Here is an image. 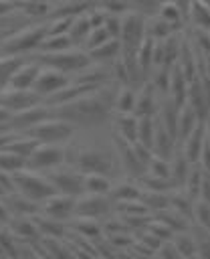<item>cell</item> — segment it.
<instances>
[{
  "label": "cell",
  "mask_w": 210,
  "mask_h": 259,
  "mask_svg": "<svg viewBox=\"0 0 210 259\" xmlns=\"http://www.w3.org/2000/svg\"><path fill=\"white\" fill-rule=\"evenodd\" d=\"M113 109V97H109L103 91H87L75 99H69L65 103H59L55 107H50V115L52 117H61L65 121H69L73 127L75 125H99L103 123L109 113Z\"/></svg>",
  "instance_id": "obj_1"
},
{
  "label": "cell",
  "mask_w": 210,
  "mask_h": 259,
  "mask_svg": "<svg viewBox=\"0 0 210 259\" xmlns=\"http://www.w3.org/2000/svg\"><path fill=\"white\" fill-rule=\"evenodd\" d=\"M12 180H14L16 192L34 202H42V200L50 198L52 194H57V190L48 182V178L44 174H38L32 168H22V170L12 172Z\"/></svg>",
  "instance_id": "obj_2"
},
{
  "label": "cell",
  "mask_w": 210,
  "mask_h": 259,
  "mask_svg": "<svg viewBox=\"0 0 210 259\" xmlns=\"http://www.w3.org/2000/svg\"><path fill=\"white\" fill-rule=\"evenodd\" d=\"M36 61L42 63L44 67L57 69L61 73H77L83 71L87 67H91V57L85 51H77V49H65V51H48V53H38Z\"/></svg>",
  "instance_id": "obj_3"
},
{
  "label": "cell",
  "mask_w": 210,
  "mask_h": 259,
  "mask_svg": "<svg viewBox=\"0 0 210 259\" xmlns=\"http://www.w3.org/2000/svg\"><path fill=\"white\" fill-rule=\"evenodd\" d=\"M28 136L38 144H61L73 136V125L61 117H44L28 130Z\"/></svg>",
  "instance_id": "obj_4"
},
{
  "label": "cell",
  "mask_w": 210,
  "mask_h": 259,
  "mask_svg": "<svg viewBox=\"0 0 210 259\" xmlns=\"http://www.w3.org/2000/svg\"><path fill=\"white\" fill-rule=\"evenodd\" d=\"M46 26L48 24H36V26H28L18 30L16 34H12L10 38H6L2 42V53L4 55H24L32 49H38L40 40L46 36Z\"/></svg>",
  "instance_id": "obj_5"
},
{
  "label": "cell",
  "mask_w": 210,
  "mask_h": 259,
  "mask_svg": "<svg viewBox=\"0 0 210 259\" xmlns=\"http://www.w3.org/2000/svg\"><path fill=\"white\" fill-rule=\"evenodd\" d=\"M143 18L139 14H125L121 16V28H119V42L125 57H135L141 40H143Z\"/></svg>",
  "instance_id": "obj_6"
},
{
  "label": "cell",
  "mask_w": 210,
  "mask_h": 259,
  "mask_svg": "<svg viewBox=\"0 0 210 259\" xmlns=\"http://www.w3.org/2000/svg\"><path fill=\"white\" fill-rule=\"evenodd\" d=\"M65 162V148L59 144H38L26 158V166L32 170H52Z\"/></svg>",
  "instance_id": "obj_7"
},
{
  "label": "cell",
  "mask_w": 210,
  "mask_h": 259,
  "mask_svg": "<svg viewBox=\"0 0 210 259\" xmlns=\"http://www.w3.org/2000/svg\"><path fill=\"white\" fill-rule=\"evenodd\" d=\"M113 200L107 194H91V192H83L79 196H75V210L73 217H89V219H97L103 217L111 210Z\"/></svg>",
  "instance_id": "obj_8"
},
{
  "label": "cell",
  "mask_w": 210,
  "mask_h": 259,
  "mask_svg": "<svg viewBox=\"0 0 210 259\" xmlns=\"http://www.w3.org/2000/svg\"><path fill=\"white\" fill-rule=\"evenodd\" d=\"M44 176L48 178V182L55 186V190L59 194H67V196H73V198L83 194V174L81 172L52 168Z\"/></svg>",
  "instance_id": "obj_9"
},
{
  "label": "cell",
  "mask_w": 210,
  "mask_h": 259,
  "mask_svg": "<svg viewBox=\"0 0 210 259\" xmlns=\"http://www.w3.org/2000/svg\"><path fill=\"white\" fill-rule=\"evenodd\" d=\"M67 83L69 81H67V75L65 73H61L57 69H50V67H40L38 73H36V79L32 83V91L40 99H44V97L52 95L55 91L63 89Z\"/></svg>",
  "instance_id": "obj_10"
},
{
  "label": "cell",
  "mask_w": 210,
  "mask_h": 259,
  "mask_svg": "<svg viewBox=\"0 0 210 259\" xmlns=\"http://www.w3.org/2000/svg\"><path fill=\"white\" fill-rule=\"evenodd\" d=\"M75 166L81 174H105V176H109L113 162L97 150H83L77 154Z\"/></svg>",
  "instance_id": "obj_11"
},
{
  "label": "cell",
  "mask_w": 210,
  "mask_h": 259,
  "mask_svg": "<svg viewBox=\"0 0 210 259\" xmlns=\"http://www.w3.org/2000/svg\"><path fill=\"white\" fill-rule=\"evenodd\" d=\"M38 99L40 97L32 89H12V87L0 89V105L10 113L22 111L30 105H36Z\"/></svg>",
  "instance_id": "obj_12"
},
{
  "label": "cell",
  "mask_w": 210,
  "mask_h": 259,
  "mask_svg": "<svg viewBox=\"0 0 210 259\" xmlns=\"http://www.w3.org/2000/svg\"><path fill=\"white\" fill-rule=\"evenodd\" d=\"M73 210H75V198L67 196V194H52L50 198L40 202V214H46L50 219L57 221H69L73 219Z\"/></svg>",
  "instance_id": "obj_13"
},
{
  "label": "cell",
  "mask_w": 210,
  "mask_h": 259,
  "mask_svg": "<svg viewBox=\"0 0 210 259\" xmlns=\"http://www.w3.org/2000/svg\"><path fill=\"white\" fill-rule=\"evenodd\" d=\"M44 117H50V107L46 105H30L22 111H16L10 115L8 125L14 130H30L32 125H36L38 121H42Z\"/></svg>",
  "instance_id": "obj_14"
},
{
  "label": "cell",
  "mask_w": 210,
  "mask_h": 259,
  "mask_svg": "<svg viewBox=\"0 0 210 259\" xmlns=\"http://www.w3.org/2000/svg\"><path fill=\"white\" fill-rule=\"evenodd\" d=\"M6 198L4 200V206L8 210V217L16 214V217H34L40 212V202H34L18 192H10V194H4Z\"/></svg>",
  "instance_id": "obj_15"
},
{
  "label": "cell",
  "mask_w": 210,
  "mask_h": 259,
  "mask_svg": "<svg viewBox=\"0 0 210 259\" xmlns=\"http://www.w3.org/2000/svg\"><path fill=\"white\" fill-rule=\"evenodd\" d=\"M113 142H115V148H117V154H119V160H121L125 172L131 174V176H135V178H139V176L145 172V168H143V166L139 164V160L135 158V152H133L131 144H129L127 140L119 138V136H115Z\"/></svg>",
  "instance_id": "obj_16"
},
{
  "label": "cell",
  "mask_w": 210,
  "mask_h": 259,
  "mask_svg": "<svg viewBox=\"0 0 210 259\" xmlns=\"http://www.w3.org/2000/svg\"><path fill=\"white\" fill-rule=\"evenodd\" d=\"M204 136H206V121H198L196 127L186 136L184 140V156L188 158L190 164H196L204 146Z\"/></svg>",
  "instance_id": "obj_17"
},
{
  "label": "cell",
  "mask_w": 210,
  "mask_h": 259,
  "mask_svg": "<svg viewBox=\"0 0 210 259\" xmlns=\"http://www.w3.org/2000/svg\"><path fill=\"white\" fill-rule=\"evenodd\" d=\"M6 227H8V231L16 239H26L28 241V239L40 237L38 235V229H36V223H34L32 217H16V214H12V217H8Z\"/></svg>",
  "instance_id": "obj_18"
},
{
  "label": "cell",
  "mask_w": 210,
  "mask_h": 259,
  "mask_svg": "<svg viewBox=\"0 0 210 259\" xmlns=\"http://www.w3.org/2000/svg\"><path fill=\"white\" fill-rule=\"evenodd\" d=\"M38 69H40V65H36V63H22L12 73V77L8 79L6 87H12V89H32V83L36 79Z\"/></svg>",
  "instance_id": "obj_19"
},
{
  "label": "cell",
  "mask_w": 210,
  "mask_h": 259,
  "mask_svg": "<svg viewBox=\"0 0 210 259\" xmlns=\"http://www.w3.org/2000/svg\"><path fill=\"white\" fill-rule=\"evenodd\" d=\"M174 144L176 140L164 130V125L160 121H155L153 125V142H151V154L160 156V158H166L170 160L172 156V150H174Z\"/></svg>",
  "instance_id": "obj_20"
},
{
  "label": "cell",
  "mask_w": 210,
  "mask_h": 259,
  "mask_svg": "<svg viewBox=\"0 0 210 259\" xmlns=\"http://www.w3.org/2000/svg\"><path fill=\"white\" fill-rule=\"evenodd\" d=\"M117 136L127 140L129 144L137 142V115L133 113H115Z\"/></svg>",
  "instance_id": "obj_21"
},
{
  "label": "cell",
  "mask_w": 210,
  "mask_h": 259,
  "mask_svg": "<svg viewBox=\"0 0 210 259\" xmlns=\"http://www.w3.org/2000/svg\"><path fill=\"white\" fill-rule=\"evenodd\" d=\"M188 174H190V162L184 154H178L174 160H170V184H172V188H184Z\"/></svg>",
  "instance_id": "obj_22"
},
{
  "label": "cell",
  "mask_w": 210,
  "mask_h": 259,
  "mask_svg": "<svg viewBox=\"0 0 210 259\" xmlns=\"http://www.w3.org/2000/svg\"><path fill=\"white\" fill-rule=\"evenodd\" d=\"M158 221H162L164 225H168L170 229H172V233H182V231H190V227L188 225H192V221L188 219V217H184L182 212H178V210H174V208H164V210H160V212H155L153 214Z\"/></svg>",
  "instance_id": "obj_23"
},
{
  "label": "cell",
  "mask_w": 210,
  "mask_h": 259,
  "mask_svg": "<svg viewBox=\"0 0 210 259\" xmlns=\"http://www.w3.org/2000/svg\"><path fill=\"white\" fill-rule=\"evenodd\" d=\"M34 223H36V229H38V235H44L46 239H61L65 235V225L57 219H50L46 214H34L32 217Z\"/></svg>",
  "instance_id": "obj_24"
},
{
  "label": "cell",
  "mask_w": 210,
  "mask_h": 259,
  "mask_svg": "<svg viewBox=\"0 0 210 259\" xmlns=\"http://www.w3.org/2000/svg\"><path fill=\"white\" fill-rule=\"evenodd\" d=\"M155 113V105H153V93H151V85H143L137 93H135V105H133V115L143 117V115H153Z\"/></svg>",
  "instance_id": "obj_25"
},
{
  "label": "cell",
  "mask_w": 210,
  "mask_h": 259,
  "mask_svg": "<svg viewBox=\"0 0 210 259\" xmlns=\"http://www.w3.org/2000/svg\"><path fill=\"white\" fill-rule=\"evenodd\" d=\"M170 243L174 245V249H176L184 259H194V257H196V241H194L192 231L174 233V237L170 239Z\"/></svg>",
  "instance_id": "obj_26"
},
{
  "label": "cell",
  "mask_w": 210,
  "mask_h": 259,
  "mask_svg": "<svg viewBox=\"0 0 210 259\" xmlns=\"http://www.w3.org/2000/svg\"><path fill=\"white\" fill-rule=\"evenodd\" d=\"M198 121H200V119L196 117L194 109H192L188 103H184L182 107H178V140L184 142L186 136L196 127Z\"/></svg>",
  "instance_id": "obj_27"
},
{
  "label": "cell",
  "mask_w": 210,
  "mask_h": 259,
  "mask_svg": "<svg viewBox=\"0 0 210 259\" xmlns=\"http://www.w3.org/2000/svg\"><path fill=\"white\" fill-rule=\"evenodd\" d=\"M107 196L113 200V202H125V200H137L141 196V188H137L135 184L131 182H123V184H111Z\"/></svg>",
  "instance_id": "obj_28"
},
{
  "label": "cell",
  "mask_w": 210,
  "mask_h": 259,
  "mask_svg": "<svg viewBox=\"0 0 210 259\" xmlns=\"http://www.w3.org/2000/svg\"><path fill=\"white\" fill-rule=\"evenodd\" d=\"M111 188V180L105 174H83V192L91 194H107Z\"/></svg>",
  "instance_id": "obj_29"
},
{
  "label": "cell",
  "mask_w": 210,
  "mask_h": 259,
  "mask_svg": "<svg viewBox=\"0 0 210 259\" xmlns=\"http://www.w3.org/2000/svg\"><path fill=\"white\" fill-rule=\"evenodd\" d=\"M170 192V190H168ZM168 192H155V190H141V196H139V200L147 206V210L149 212H160V210H164V208H168L170 206V196H168Z\"/></svg>",
  "instance_id": "obj_30"
},
{
  "label": "cell",
  "mask_w": 210,
  "mask_h": 259,
  "mask_svg": "<svg viewBox=\"0 0 210 259\" xmlns=\"http://www.w3.org/2000/svg\"><path fill=\"white\" fill-rule=\"evenodd\" d=\"M22 63H24V57H20V55H2L0 57V89H4L8 85V79Z\"/></svg>",
  "instance_id": "obj_31"
},
{
  "label": "cell",
  "mask_w": 210,
  "mask_h": 259,
  "mask_svg": "<svg viewBox=\"0 0 210 259\" xmlns=\"http://www.w3.org/2000/svg\"><path fill=\"white\" fill-rule=\"evenodd\" d=\"M160 123L178 142V107L172 103V99L164 103V107H162V121Z\"/></svg>",
  "instance_id": "obj_32"
},
{
  "label": "cell",
  "mask_w": 210,
  "mask_h": 259,
  "mask_svg": "<svg viewBox=\"0 0 210 259\" xmlns=\"http://www.w3.org/2000/svg\"><path fill=\"white\" fill-rule=\"evenodd\" d=\"M135 105V91L131 87H121L113 97V109L117 113H133Z\"/></svg>",
  "instance_id": "obj_33"
},
{
  "label": "cell",
  "mask_w": 210,
  "mask_h": 259,
  "mask_svg": "<svg viewBox=\"0 0 210 259\" xmlns=\"http://www.w3.org/2000/svg\"><path fill=\"white\" fill-rule=\"evenodd\" d=\"M71 47H73V40H71V36L67 32L65 34H46L40 40V45H38V49L42 53H48V51H65V49H71Z\"/></svg>",
  "instance_id": "obj_34"
},
{
  "label": "cell",
  "mask_w": 210,
  "mask_h": 259,
  "mask_svg": "<svg viewBox=\"0 0 210 259\" xmlns=\"http://www.w3.org/2000/svg\"><path fill=\"white\" fill-rule=\"evenodd\" d=\"M119 53H121V42H119V38H109V40H105L103 45L91 49V51H89V57H91V61H95V59L103 61V59L117 57Z\"/></svg>",
  "instance_id": "obj_35"
},
{
  "label": "cell",
  "mask_w": 210,
  "mask_h": 259,
  "mask_svg": "<svg viewBox=\"0 0 210 259\" xmlns=\"http://www.w3.org/2000/svg\"><path fill=\"white\" fill-rule=\"evenodd\" d=\"M192 225L210 231V202L196 198L192 204Z\"/></svg>",
  "instance_id": "obj_36"
},
{
  "label": "cell",
  "mask_w": 210,
  "mask_h": 259,
  "mask_svg": "<svg viewBox=\"0 0 210 259\" xmlns=\"http://www.w3.org/2000/svg\"><path fill=\"white\" fill-rule=\"evenodd\" d=\"M194 241H196V257L198 259H210V231L202 227H190Z\"/></svg>",
  "instance_id": "obj_37"
},
{
  "label": "cell",
  "mask_w": 210,
  "mask_h": 259,
  "mask_svg": "<svg viewBox=\"0 0 210 259\" xmlns=\"http://www.w3.org/2000/svg\"><path fill=\"white\" fill-rule=\"evenodd\" d=\"M36 146H38V142L32 140L30 136H26V138H14V140H10V142L4 146V150L12 152V154H18V156H22V158H28V156L34 152Z\"/></svg>",
  "instance_id": "obj_38"
},
{
  "label": "cell",
  "mask_w": 210,
  "mask_h": 259,
  "mask_svg": "<svg viewBox=\"0 0 210 259\" xmlns=\"http://www.w3.org/2000/svg\"><path fill=\"white\" fill-rule=\"evenodd\" d=\"M153 125H155L153 115L137 117V142L149 150H151V142H153Z\"/></svg>",
  "instance_id": "obj_39"
},
{
  "label": "cell",
  "mask_w": 210,
  "mask_h": 259,
  "mask_svg": "<svg viewBox=\"0 0 210 259\" xmlns=\"http://www.w3.org/2000/svg\"><path fill=\"white\" fill-rule=\"evenodd\" d=\"M26 168V158L18 156V154H12L8 150H0V170L4 172H16V170H22Z\"/></svg>",
  "instance_id": "obj_40"
},
{
  "label": "cell",
  "mask_w": 210,
  "mask_h": 259,
  "mask_svg": "<svg viewBox=\"0 0 210 259\" xmlns=\"http://www.w3.org/2000/svg\"><path fill=\"white\" fill-rule=\"evenodd\" d=\"M89 30H91L89 18H87V14H81V16H75V18H73V24H71V28H69L67 34L71 36L73 42H79L81 38H87Z\"/></svg>",
  "instance_id": "obj_41"
},
{
  "label": "cell",
  "mask_w": 210,
  "mask_h": 259,
  "mask_svg": "<svg viewBox=\"0 0 210 259\" xmlns=\"http://www.w3.org/2000/svg\"><path fill=\"white\" fill-rule=\"evenodd\" d=\"M139 180H141L143 190H155V192H168V190H172L170 180L160 178V176H153V174H149V172H143V174L139 176Z\"/></svg>",
  "instance_id": "obj_42"
},
{
  "label": "cell",
  "mask_w": 210,
  "mask_h": 259,
  "mask_svg": "<svg viewBox=\"0 0 210 259\" xmlns=\"http://www.w3.org/2000/svg\"><path fill=\"white\" fill-rule=\"evenodd\" d=\"M145 172H149V174H153V176H160V178L170 180V160L160 158V156H155V154H153V156H151V160L147 162Z\"/></svg>",
  "instance_id": "obj_43"
},
{
  "label": "cell",
  "mask_w": 210,
  "mask_h": 259,
  "mask_svg": "<svg viewBox=\"0 0 210 259\" xmlns=\"http://www.w3.org/2000/svg\"><path fill=\"white\" fill-rule=\"evenodd\" d=\"M75 219V225H77V231L83 233L85 237H95L101 233V227L95 219H89V217H73Z\"/></svg>",
  "instance_id": "obj_44"
},
{
  "label": "cell",
  "mask_w": 210,
  "mask_h": 259,
  "mask_svg": "<svg viewBox=\"0 0 210 259\" xmlns=\"http://www.w3.org/2000/svg\"><path fill=\"white\" fill-rule=\"evenodd\" d=\"M14 6H20L24 12H28L32 16H42L48 12V4L44 0H18V2H14Z\"/></svg>",
  "instance_id": "obj_45"
},
{
  "label": "cell",
  "mask_w": 210,
  "mask_h": 259,
  "mask_svg": "<svg viewBox=\"0 0 210 259\" xmlns=\"http://www.w3.org/2000/svg\"><path fill=\"white\" fill-rule=\"evenodd\" d=\"M147 227H149V229H147V231H149V235H153V237H155V239H160L162 243H164V241H170V239L174 237L172 229H170L168 225H164L162 221H158L155 217H153L151 221H147Z\"/></svg>",
  "instance_id": "obj_46"
},
{
  "label": "cell",
  "mask_w": 210,
  "mask_h": 259,
  "mask_svg": "<svg viewBox=\"0 0 210 259\" xmlns=\"http://www.w3.org/2000/svg\"><path fill=\"white\" fill-rule=\"evenodd\" d=\"M109 32L105 30V26H97V28H91L89 34H87V47L89 49H95L99 45H103L105 40H109Z\"/></svg>",
  "instance_id": "obj_47"
},
{
  "label": "cell",
  "mask_w": 210,
  "mask_h": 259,
  "mask_svg": "<svg viewBox=\"0 0 210 259\" xmlns=\"http://www.w3.org/2000/svg\"><path fill=\"white\" fill-rule=\"evenodd\" d=\"M192 14H194V20L198 22V26L210 28V8H206L202 2H194Z\"/></svg>",
  "instance_id": "obj_48"
},
{
  "label": "cell",
  "mask_w": 210,
  "mask_h": 259,
  "mask_svg": "<svg viewBox=\"0 0 210 259\" xmlns=\"http://www.w3.org/2000/svg\"><path fill=\"white\" fill-rule=\"evenodd\" d=\"M71 24H73V18H69V16H59L52 24L46 26V34H65V32H69Z\"/></svg>",
  "instance_id": "obj_49"
},
{
  "label": "cell",
  "mask_w": 210,
  "mask_h": 259,
  "mask_svg": "<svg viewBox=\"0 0 210 259\" xmlns=\"http://www.w3.org/2000/svg\"><path fill=\"white\" fill-rule=\"evenodd\" d=\"M162 47H164V67H170V63H174V59L178 55V40L174 36H170Z\"/></svg>",
  "instance_id": "obj_50"
},
{
  "label": "cell",
  "mask_w": 210,
  "mask_h": 259,
  "mask_svg": "<svg viewBox=\"0 0 210 259\" xmlns=\"http://www.w3.org/2000/svg\"><path fill=\"white\" fill-rule=\"evenodd\" d=\"M202 170V168H200ZM198 198L200 200H206L210 202V174L202 170V176H200V188H198Z\"/></svg>",
  "instance_id": "obj_51"
},
{
  "label": "cell",
  "mask_w": 210,
  "mask_h": 259,
  "mask_svg": "<svg viewBox=\"0 0 210 259\" xmlns=\"http://www.w3.org/2000/svg\"><path fill=\"white\" fill-rule=\"evenodd\" d=\"M97 4L103 6L107 14H117V12L125 10V2L123 0H99Z\"/></svg>",
  "instance_id": "obj_52"
},
{
  "label": "cell",
  "mask_w": 210,
  "mask_h": 259,
  "mask_svg": "<svg viewBox=\"0 0 210 259\" xmlns=\"http://www.w3.org/2000/svg\"><path fill=\"white\" fill-rule=\"evenodd\" d=\"M158 251H160V257H162V259H184V257L174 249V245H172L170 241H164V243L158 247Z\"/></svg>",
  "instance_id": "obj_53"
},
{
  "label": "cell",
  "mask_w": 210,
  "mask_h": 259,
  "mask_svg": "<svg viewBox=\"0 0 210 259\" xmlns=\"http://www.w3.org/2000/svg\"><path fill=\"white\" fill-rule=\"evenodd\" d=\"M172 30V26H170V22L168 20H155V22H151V36H166L168 32Z\"/></svg>",
  "instance_id": "obj_54"
},
{
  "label": "cell",
  "mask_w": 210,
  "mask_h": 259,
  "mask_svg": "<svg viewBox=\"0 0 210 259\" xmlns=\"http://www.w3.org/2000/svg\"><path fill=\"white\" fill-rule=\"evenodd\" d=\"M198 162H200V168H202L204 172H208V174H210V144H208V142H204Z\"/></svg>",
  "instance_id": "obj_55"
},
{
  "label": "cell",
  "mask_w": 210,
  "mask_h": 259,
  "mask_svg": "<svg viewBox=\"0 0 210 259\" xmlns=\"http://www.w3.org/2000/svg\"><path fill=\"white\" fill-rule=\"evenodd\" d=\"M16 259H44L42 255H40V251H36V249H32V247H20L18 245V257Z\"/></svg>",
  "instance_id": "obj_56"
},
{
  "label": "cell",
  "mask_w": 210,
  "mask_h": 259,
  "mask_svg": "<svg viewBox=\"0 0 210 259\" xmlns=\"http://www.w3.org/2000/svg\"><path fill=\"white\" fill-rule=\"evenodd\" d=\"M178 16H180V12H178V6L176 4H164L162 6V18L164 20L170 22V20H176Z\"/></svg>",
  "instance_id": "obj_57"
},
{
  "label": "cell",
  "mask_w": 210,
  "mask_h": 259,
  "mask_svg": "<svg viewBox=\"0 0 210 259\" xmlns=\"http://www.w3.org/2000/svg\"><path fill=\"white\" fill-rule=\"evenodd\" d=\"M12 8H14V2H10V0H0V16L6 14V12L12 10Z\"/></svg>",
  "instance_id": "obj_58"
},
{
  "label": "cell",
  "mask_w": 210,
  "mask_h": 259,
  "mask_svg": "<svg viewBox=\"0 0 210 259\" xmlns=\"http://www.w3.org/2000/svg\"><path fill=\"white\" fill-rule=\"evenodd\" d=\"M6 221H8V210H6L4 200H2V196H0V223H6Z\"/></svg>",
  "instance_id": "obj_59"
},
{
  "label": "cell",
  "mask_w": 210,
  "mask_h": 259,
  "mask_svg": "<svg viewBox=\"0 0 210 259\" xmlns=\"http://www.w3.org/2000/svg\"><path fill=\"white\" fill-rule=\"evenodd\" d=\"M10 111H6L2 105H0V123H8V119H10Z\"/></svg>",
  "instance_id": "obj_60"
},
{
  "label": "cell",
  "mask_w": 210,
  "mask_h": 259,
  "mask_svg": "<svg viewBox=\"0 0 210 259\" xmlns=\"http://www.w3.org/2000/svg\"><path fill=\"white\" fill-rule=\"evenodd\" d=\"M67 2H83V0H67Z\"/></svg>",
  "instance_id": "obj_61"
},
{
  "label": "cell",
  "mask_w": 210,
  "mask_h": 259,
  "mask_svg": "<svg viewBox=\"0 0 210 259\" xmlns=\"http://www.w3.org/2000/svg\"><path fill=\"white\" fill-rule=\"evenodd\" d=\"M10 2H18V0H10Z\"/></svg>",
  "instance_id": "obj_62"
},
{
  "label": "cell",
  "mask_w": 210,
  "mask_h": 259,
  "mask_svg": "<svg viewBox=\"0 0 210 259\" xmlns=\"http://www.w3.org/2000/svg\"><path fill=\"white\" fill-rule=\"evenodd\" d=\"M194 259H198V257H194Z\"/></svg>",
  "instance_id": "obj_63"
}]
</instances>
